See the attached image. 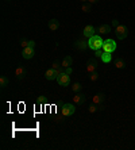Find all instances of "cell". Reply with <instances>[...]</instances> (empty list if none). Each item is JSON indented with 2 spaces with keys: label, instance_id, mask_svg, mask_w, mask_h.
I'll use <instances>...</instances> for the list:
<instances>
[{
  "label": "cell",
  "instance_id": "obj_1",
  "mask_svg": "<svg viewBox=\"0 0 135 150\" xmlns=\"http://www.w3.org/2000/svg\"><path fill=\"white\" fill-rule=\"evenodd\" d=\"M104 45V41L103 38H101V35H93V37H91V38L88 39V46H89V49H92V50H99L101 49Z\"/></svg>",
  "mask_w": 135,
  "mask_h": 150
},
{
  "label": "cell",
  "instance_id": "obj_2",
  "mask_svg": "<svg viewBox=\"0 0 135 150\" xmlns=\"http://www.w3.org/2000/svg\"><path fill=\"white\" fill-rule=\"evenodd\" d=\"M115 34H116V38L117 39H124V38H127V35H128L127 26L119 25L116 28H115Z\"/></svg>",
  "mask_w": 135,
  "mask_h": 150
},
{
  "label": "cell",
  "instance_id": "obj_3",
  "mask_svg": "<svg viewBox=\"0 0 135 150\" xmlns=\"http://www.w3.org/2000/svg\"><path fill=\"white\" fill-rule=\"evenodd\" d=\"M103 52H107V53H114L116 50V42L114 39H105L104 41V45H103Z\"/></svg>",
  "mask_w": 135,
  "mask_h": 150
},
{
  "label": "cell",
  "instance_id": "obj_4",
  "mask_svg": "<svg viewBox=\"0 0 135 150\" xmlns=\"http://www.w3.org/2000/svg\"><path fill=\"white\" fill-rule=\"evenodd\" d=\"M57 83L60 87H68V85L70 84V74L62 72V73L57 77Z\"/></svg>",
  "mask_w": 135,
  "mask_h": 150
},
{
  "label": "cell",
  "instance_id": "obj_5",
  "mask_svg": "<svg viewBox=\"0 0 135 150\" xmlns=\"http://www.w3.org/2000/svg\"><path fill=\"white\" fill-rule=\"evenodd\" d=\"M61 112H62V116H72L76 112V107L73 104H70V103H66V104L62 105Z\"/></svg>",
  "mask_w": 135,
  "mask_h": 150
},
{
  "label": "cell",
  "instance_id": "obj_6",
  "mask_svg": "<svg viewBox=\"0 0 135 150\" xmlns=\"http://www.w3.org/2000/svg\"><path fill=\"white\" fill-rule=\"evenodd\" d=\"M85 69H86V72H88V73L96 72V69H97V59H96V57H95V58H89L88 59Z\"/></svg>",
  "mask_w": 135,
  "mask_h": 150
},
{
  "label": "cell",
  "instance_id": "obj_7",
  "mask_svg": "<svg viewBox=\"0 0 135 150\" xmlns=\"http://www.w3.org/2000/svg\"><path fill=\"white\" fill-rule=\"evenodd\" d=\"M34 56H35V50H34V47L27 46V47H25V49L22 50V57H23L25 59H31Z\"/></svg>",
  "mask_w": 135,
  "mask_h": 150
},
{
  "label": "cell",
  "instance_id": "obj_8",
  "mask_svg": "<svg viewBox=\"0 0 135 150\" xmlns=\"http://www.w3.org/2000/svg\"><path fill=\"white\" fill-rule=\"evenodd\" d=\"M85 101H86V96L84 93L77 92V93L73 96V104H76V105H82Z\"/></svg>",
  "mask_w": 135,
  "mask_h": 150
},
{
  "label": "cell",
  "instance_id": "obj_9",
  "mask_svg": "<svg viewBox=\"0 0 135 150\" xmlns=\"http://www.w3.org/2000/svg\"><path fill=\"white\" fill-rule=\"evenodd\" d=\"M95 33H96V27L95 26H92V25H88V26H85L84 27V31H82V34H84V37L85 38H91V37H93L95 35Z\"/></svg>",
  "mask_w": 135,
  "mask_h": 150
},
{
  "label": "cell",
  "instance_id": "obj_10",
  "mask_svg": "<svg viewBox=\"0 0 135 150\" xmlns=\"http://www.w3.org/2000/svg\"><path fill=\"white\" fill-rule=\"evenodd\" d=\"M15 76H16L18 80H23V79L27 76V69H26L25 67L16 68V69H15Z\"/></svg>",
  "mask_w": 135,
  "mask_h": 150
},
{
  "label": "cell",
  "instance_id": "obj_11",
  "mask_svg": "<svg viewBox=\"0 0 135 150\" xmlns=\"http://www.w3.org/2000/svg\"><path fill=\"white\" fill-rule=\"evenodd\" d=\"M45 79H46V80H49V81L57 80V72H56V69H53V68L47 69L46 72H45Z\"/></svg>",
  "mask_w": 135,
  "mask_h": 150
},
{
  "label": "cell",
  "instance_id": "obj_12",
  "mask_svg": "<svg viewBox=\"0 0 135 150\" xmlns=\"http://www.w3.org/2000/svg\"><path fill=\"white\" fill-rule=\"evenodd\" d=\"M92 101H93V104H96V105L103 104L104 101H105V95L104 93H96L92 98Z\"/></svg>",
  "mask_w": 135,
  "mask_h": 150
},
{
  "label": "cell",
  "instance_id": "obj_13",
  "mask_svg": "<svg viewBox=\"0 0 135 150\" xmlns=\"http://www.w3.org/2000/svg\"><path fill=\"white\" fill-rule=\"evenodd\" d=\"M96 31L99 33V35H105L111 33V26L110 25H100L99 27L96 28Z\"/></svg>",
  "mask_w": 135,
  "mask_h": 150
},
{
  "label": "cell",
  "instance_id": "obj_14",
  "mask_svg": "<svg viewBox=\"0 0 135 150\" xmlns=\"http://www.w3.org/2000/svg\"><path fill=\"white\" fill-rule=\"evenodd\" d=\"M75 46L77 47L78 50H86L89 47V46H88V41H84V39H78V41H76Z\"/></svg>",
  "mask_w": 135,
  "mask_h": 150
},
{
  "label": "cell",
  "instance_id": "obj_15",
  "mask_svg": "<svg viewBox=\"0 0 135 150\" xmlns=\"http://www.w3.org/2000/svg\"><path fill=\"white\" fill-rule=\"evenodd\" d=\"M47 26H49V28L51 31H56V30L60 28V22H58L57 19H50V21L47 22Z\"/></svg>",
  "mask_w": 135,
  "mask_h": 150
},
{
  "label": "cell",
  "instance_id": "obj_16",
  "mask_svg": "<svg viewBox=\"0 0 135 150\" xmlns=\"http://www.w3.org/2000/svg\"><path fill=\"white\" fill-rule=\"evenodd\" d=\"M61 64H62V68H64V69L65 68H69L73 65V58H72L70 56H66L62 61H61Z\"/></svg>",
  "mask_w": 135,
  "mask_h": 150
},
{
  "label": "cell",
  "instance_id": "obj_17",
  "mask_svg": "<svg viewBox=\"0 0 135 150\" xmlns=\"http://www.w3.org/2000/svg\"><path fill=\"white\" fill-rule=\"evenodd\" d=\"M114 64H115V68H116V69H123V68L126 67L124 59L120 58V57H117V58L114 61Z\"/></svg>",
  "mask_w": 135,
  "mask_h": 150
},
{
  "label": "cell",
  "instance_id": "obj_18",
  "mask_svg": "<svg viewBox=\"0 0 135 150\" xmlns=\"http://www.w3.org/2000/svg\"><path fill=\"white\" fill-rule=\"evenodd\" d=\"M101 61L103 62H105V64H108V62H111L112 61V53H107V52H104L103 53V56H101Z\"/></svg>",
  "mask_w": 135,
  "mask_h": 150
},
{
  "label": "cell",
  "instance_id": "obj_19",
  "mask_svg": "<svg viewBox=\"0 0 135 150\" xmlns=\"http://www.w3.org/2000/svg\"><path fill=\"white\" fill-rule=\"evenodd\" d=\"M8 83H10V80H8L7 76H1V77H0V87H1V88H6L8 85Z\"/></svg>",
  "mask_w": 135,
  "mask_h": 150
},
{
  "label": "cell",
  "instance_id": "obj_20",
  "mask_svg": "<svg viewBox=\"0 0 135 150\" xmlns=\"http://www.w3.org/2000/svg\"><path fill=\"white\" fill-rule=\"evenodd\" d=\"M81 11H84V12H91V11H92V4L91 3H82L81 4Z\"/></svg>",
  "mask_w": 135,
  "mask_h": 150
},
{
  "label": "cell",
  "instance_id": "obj_21",
  "mask_svg": "<svg viewBox=\"0 0 135 150\" xmlns=\"http://www.w3.org/2000/svg\"><path fill=\"white\" fill-rule=\"evenodd\" d=\"M82 89V85L80 83H73V85H72V91L75 92V93H77V92H80Z\"/></svg>",
  "mask_w": 135,
  "mask_h": 150
},
{
  "label": "cell",
  "instance_id": "obj_22",
  "mask_svg": "<svg viewBox=\"0 0 135 150\" xmlns=\"http://www.w3.org/2000/svg\"><path fill=\"white\" fill-rule=\"evenodd\" d=\"M99 111V107H97L96 104H91L88 107V112L89 114H95V112H97Z\"/></svg>",
  "mask_w": 135,
  "mask_h": 150
},
{
  "label": "cell",
  "instance_id": "obj_23",
  "mask_svg": "<svg viewBox=\"0 0 135 150\" xmlns=\"http://www.w3.org/2000/svg\"><path fill=\"white\" fill-rule=\"evenodd\" d=\"M89 80L91 81H97L99 80V73H97V72H92V73H89Z\"/></svg>",
  "mask_w": 135,
  "mask_h": 150
},
{
  "label": "cell",
  "instance_id": "obj_24",
  "mask_svg": "<svg viewBox=\"0 0 135 150\" xmlns=\"http://www.w3.org/2000/svg\"><path fill=\"white\" fill-rule=\"evenodd\" d=\"M51 68H53V69H61V68H62V64H61L60 61H54V62L51 64Z\"/></svg>",
  "mask_w": 135,
  "mask_h": 150
},
{
  "label": "cell",
  "instance_id": "obj_25",
  "mask_svg": "<svg viewBox=\"0 0 135 150\" xmlns=\"http://www.w3.org/2000/svg\"><path fill=\"white\" fill-rule=\"evenodd\" d=\"M45 103H46V99H45V96H39V98H38V100H37V104H41V105H42V104H45Z\"/></svg>",
  "mask_w": 135,
  "mask_h": 150
},
{
  "label": "cell",
  "instance_id": "obj_26",
  "mask_svg": "<svg viewBox=\"0 0 135 150\" xmlns=\"http://www.w3.org/2000/svg\"><path fill=\"white\" fill-rule=\"evenodd\" d=\"M103 50L101 49H99V50H95V57H96V58H101V56H103Z\"/></svg>",
  "mask_w": 135,
  "mask_h": 150
},
{
  "label": "cell",
  "instance_id": "obj_27",
  "mask_svg": "<svg viewBox=\"0 0 135 150\" xmlns=\"http://www.w3.org/2000/svg\"><path fill=\"white\" fill-rule=\"evenodd\" d=\"M29 43H30V41L29 39H22V42H20V46L25 49V47H27L29 46Z\"/></svg>",
  "mask_w": 135,
  "mask_h": 150
},
{
  "label": "cell",
  "instance_id": "obj_28",
  "mask_svg": "<svg viewBox=\"0 0 135 150\" xmlns=\"http://www.w3.org/2000/svg\"><path fill=\"white\" fill-rule=\"evenodd\" d=\"M65 73H68V74H72V72H73V68L72 67H69V68H65V70H64Z\"/></svg>",
  "mask_w": 135,
  "mask_h": 150
},
{
  "label": "cell",
  "instance_id": "obj_29",
  "mask_svg": "<svg viewBox=\"0 0 135 150\" xmlns=\"http://www.w3.org/2000/svg\"><path fill=\"white\" fill-rule=\"evenodd\" d=\"M119 25H120V23H119V21H117V19H114V21H112V26H114L115 28H116Z\"/></svg>",
  "mask_w": 135,
  "mask_h": 150
},
{
  "label": "cell",
  "instance_id": "obj_30",
  "mask_svg": "<svg viewBox=\"0 0 135 150\" xmlns=\"http://www.w3.org/2000/svg\"><path fill=\"white\" fill-rule=\"evenodd\" d=\"M29 46H30V47H34V46H35V41H32V39H30Z\"/></svg>",
  "mask_w": 135,
  "mask_h": 150
},
{
  "label": "cell",
  "instance_id": "obj_31",
  "mask_svg": "<svg viewBox=\"0 0 135 150\" xmlns=\"http://www.w3.org/2000/svg\"><path fill=\"white\" fill-rule=\"evenodd\" d=\"M97 107H99V111H103V110L105 108V107H104V104H99Z\"/></svg>",
  "mask_w": 135,
  "mask_h": 150
},
{
  "label": "cell",
  "instance_id": "obj_32",
  "mask_svg": "<svg viewBox=\"0 0 135 150\" xmlns=\"http://www.w3.org/2000/svg\"><path fill=\"white\" fill-rule=\"evenodd\" d=\"M97 1H99V0H88V3H91L92 6H93V4H96Z\"/></svg>",
  "mask_w": 135,
  "mask_h": 150
},
{
  "label": "cell",
  "instance_id": "obj_33",
  "mask_svg": "<svg viewBox=\"0 0 135 150\" xmlns=\"http://www.w3.org/2000/svg\"><path fill=\"white\" fill-rule=\"evenodd\" d=\"M81 3H88V0H80Z\"/></svg>",
  "mask_w": 135,
  "mask_h": 150
},
{
  "label": "cell",
  "instance_id": "obj_34",
  "mask_svg": "<svg viewBox=\"0 0 135 150\" xmlns=\"http://www.w3.org/2000/svg\"><path fill=\"white\" fill-rule=\"evenodd\" d=\"M7 1H10V0H7Z\"/></svg>",
  "mask_w": 135,
  "mask_h": 150
}]
</instances>
